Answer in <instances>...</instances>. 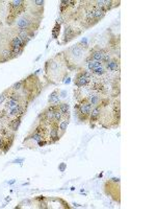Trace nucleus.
Returning <instances> with one entry per match:
<instances>
[{
    "label": "nucleus",
    "mask_w": 156,
    "mask_h": 209,
    "mask_svg": "<svg viewBox=\"0 0 156 209\" xmlns=\"http://www.w3.org/2000/svg\"><path fill=\"white\" fill-rule=\"evenodd\" d=\"M49 104H54V106H58L60 104V100H59V93H58L57 90H54L50 94L49 96Z\"/></svg>",
    "instance_id": "obj_4"
},
{
    "label": "nucleus",
    "mask_w": 156,
    "mask_h": 209,
    "mask_svg": "<svg viewBox=\"0 0 156 209\" xmlns=\"http://www.w3.org/2000/svg\"><path fill=\"white\" fill-rule=\"evenodd\" d=\"M100 114H101V108H100V106L93 107V109H92V111H90V121L98 120V118L100 117Z\"/></svg>",
    "instance_id": "obj_5"
},
{
    "label": "nucleus",
    "mask_w": 156,
    "mask_h": 209,
    "mask_svg": "<svg viewBox=\"0 0 156 209\" xmlns=\"http://www.w3.org/2000/svg\"><path fill=\"white\" fill-rule=\"evenodd\" d=\"M103 53H104V50L102 49L95 50V51H93V53H92V59H93L94 61H97V62L102 63V62H103Z\"/></svg>",
    "instance_id": "obj_10"
},
{
    "label": "nucleus",
    "mask_w": 156,
    "mask_h": 209,
    "mask_svg": "<svg viewBox=\"0 0 156 209\" xmlns=\"http://www.w3.org/2000/svg\"><path fill=\"white\" fill-rule=\"evenodd\" d=\"M82 52H83L82 51V48L79 46V45H76V46H73L72 48H70V55H71L75 60L81 58Z\"/></svg>",
    "instance_id": "obj_3"
},
{
    "label": "nucleus",
    "mask_w": 156,
    "mask_h": 209,
    "mask_svg": "<svg viewBox=\"0 0 156 209\" xmlns=\"http://www.w3.org/2000/svg\"><path fill=\"white\" fill-rule=\"evenodd\" d=\"M58 109L60 110V112L63 113V117H67V115L69 114V104L61 102V104H58Z\"/></svg>",
    "instance_id": "obj_11"
},
{
    "label": "nucleus",
    "mask_w": 156,
    "mask_h": 209,
    "mask_svg": "<svg viewBox=\"0 0 156 209\" xmlns=\"http://www.w3.org/2000/svg\"><path fill=\"white\" fill-rule=\"evenodd\" d=\"M33 3H34V4H36V5H38V6H43L44 5V1H38V0H36V1H33Z\"/></svg>",
    "instance_id": "obj_20"
},
{
    "label": "nucleus",
    "mask_w": 156,
    "mask_h": 209,
    "mask_svg": "<svg viewBox=\"0 0 156 209\" xmlns=\"http://www.w3.org/2000/svg\"><path fill=\"white\" fill-rule=\"evenodd\" d=\"M92 73H94V74H96V75H103V74H105L106 73V69L104 68L103 66H100V67H98V68H96L94 71H92Z\"/></svg>",
    "instance_id": "obj_16"
},
{
    "label": "nucleus",
    "mask_w": 156,
    "mask_h": 209,
    "mask_svg": "<svg viewBox=\"0 0 156 209\" xmlns=\"http://www.w3.org/2000/svg\"><path fill=\"white\" fill-rule=\"evenodd\" d=\"M7 93H8V91H4L3 93H1V95H0V104H2V102L6 99V97H7Z\"/></svg>",
    "instance_id": "obj_19"
},
{
    "label": "nucleus",
    "mask_w": 156,
    "mask_h": 209,
    "mask_svg": "<svg viewBox=\"0 0 156 209\" xmlns=\"http://www.w3.org/2000/svg\"><path fill=\"white\" fill-rule=\"evenodd\" d=\"M104 15H105V13L102 10H100V8H95L94 10V17H95V20H96L97 22H98V20L103 18Z\"/></svg>",
    "instance_id": "obj_13"
},
{
    "label": "nucleus",
    "mask_w": 156,
    "mask_h": 209,
    "mask_svg": "<svg viewBox=\"0 0 156 209\" xmlns=\"http://www.w3.org/2000/svg\"><path fill=\"white\" fill-rule=\"evenodd\" d=\"M58 168H59V169H60L61 171H65V168H66V164H65V163H63V164L60 165V166H59Z\"/></svg>",
    "instance_id": "obj_22"
},
{
    "label": "nucleus",
    "mask_w": 156,
    "mask_h": 209,
    "mask_svg": "<svg viewBox=\"0 0 156 209\" xmlns=\"http://www.w3.org/2000/svg\"><path fill=\"white\" fill-rule=\"evenodd\" d=\"M23 84H24V81H20V82L16 83V84H14L13 85V87H11V90L13 91H19L21 88H23Z\"/></svg>",
    "instance_id": "obj_18"
},
{
    "label": "nucleus",
    "mask_w": 156,
    "mask_h": 209,
    "mask_svg": "<svg viewBox=\"0 0 156 209\" xmlns=\"http://www.w3.org/2000/svg\"><path fill=\"white\" fill-rule=\"evenodd\" d=\"M53 118H54L55 122H57V124H58V121H61V119L65 118L63 115V113L60 112V110L58 109V107L54 110V117H53Z\"/></svg>",
    "instance_id": "obj_14"
},
{
    "label": "nucleus",
    "mask_w": 156,
    "mask_h": 209,
    "mask_svg": "<svg viewBox=\"0 0 156 209\" xmlns=\"http://www.w3.org/2000/svg\"><path fill=\"white\" fill-rule=\"evenodd\" d=\"M30 25H31V21L29 20V18L25 16L19 18L17 21V27L19 29H29Z\"/></svg>",
    "instance_id": "obj_1"
},
{
    "label": "nucleus",
    "mask_w": 156,
    "mask_h": 209,
    "mask_svg": "<svg viewBox=\"0 0 156 209\" xmlns=\"http://www.w3.org/2000/svg\"><path fill=\"white\" fill-rule=\"evenodd\" d=\"M66 95H67L66 91H61V97H66Z\"/></svg>",
    "instance_id": "obj_23"
},
{
    "label": "nucleus",
    "mask_w": 156,
    "mask_h": 209,
    "mask_svg": "<svg viewBox=\"0 0 156 209\" xmlns=\"http://www.w3.org/2000/svg\"><path fill=\"white\" fill-rule=\"evenodd\" d=\"M75 30L73 29L72 27H70V26H68V27H66V29H65V33H63V41L65 42H69L70 40H72V39L75 37Z\"/></svg>",
    "instance_id": "obj_6"
},
{
    "label": "nucleus",
    "mask_w": 156,
    "mask_h": 209,
    "mask_svg": "<svg viewBox=\"0 0 156 209\" xmlns=\"http://www.w3.org/2000/svg\"><path fill=\"white\" fill-rule=\"evenodd\" d=\"M88 70H90V72L94 71L96 68H98V67L102 66V63H100V62H97V61H90L88 63Z\"/></svg>",
    "instance_id": "obj_12"
},
{
    "label": "nucleus",
    "mask_w": 156,
    "mask_h": 209,
    "mask_svg": "<svg viewBox=\"0 0 156 209\" xmlns=\"http://www.w3.org/2000/svg\"><path fill=\"white\" fill-rule=\"evenodd\" d=\"M23 161H24V159H23V158H21V159H17V160H15L14 163H15V164H22Z\"/></svg>",
    "instance_id": "obj_21"
},
{
    "label": "nucleus",
    "mask_w": 156,
    "mask_h": 209,
    "mask_svg": "<svg viewBox=\"0 0 156 209\" xmlns=\"http://www.w3.org/2000/svg\"><path fill=\"white\" fill-rule=\"evenodd\" d=\"M13 183H15V180H11V182H8V184H13Z\"/></svg>",
    "instance_id": "obj_24"
},
{
    "label": "nucleus",
    "mask_w": 156,
    "mask_h": 209,
    "mask_svg": "<svg viewBox=\"0 0 156 209\" xmlns=\"http://www.w3.org/2000/svg\"><path fill=\"white\" fill-rule=\"evenodd\" d=\"M28 138H29V139H32V140H34V141H36V142H38V141H40V140H43V139H44V138L42 137L41 135L38 134V133L34 132V131H33L32 134L30 135V136H29Z\"/></svg>",
    "instance_id": "obj_17"
},
{
    "label": "nucleus",
    "mask_w": 156,
    "mask_h": 209,
    "mask_svg": "<svg viewBox=\"0 0 156 209\" xmlns=\"http://www.w3.org/2000/svg\"><path fill=\"white\" fill-rule=\"evenodd\" d=\"M90 79H88V77L85 76L81 71L77 74L76 80H75V84H76L77 87H83V86L88 85V83H90Z\"/></svg>",
    "instance_id": "obj_2"
},
{
    "label": "nucleus",
    "mask_w": 156,
    "mask_h": 209,
    "mask_svg": "<svg viewBox=\"0 0 156 209\" xmlns=\"http://www.w3.org/2000/svg\"><path fill=\"white\" fill-rule=\"evenodd\" d=\"M86 99H88V102H90L93 107L100 106V102H101V98H100V96H98L97 94H90V95H88V97Z\"/></svg>",
    "instance_id": "obj_9"
},
{
    "label": "nucleus",
    "mask_w": 156,
    "mask_h": 209,
    "mask_svg": "<svg viewBox=\"0 0 156 209\" xmlns=\"http://www.w3.org/2000/svg\"><path fill=\"white\" fill-rule=\"evenodd\" d=\"M68 124H69V120L68 119H63V120H61L59 122V124H58V129L61 131V132H65L67 130V128H68Z\"/></svg>",
    "instance_id": "obj_15"
},
{
    "label": "nucleus",
    "mask_w": 156,
    "mask_h": 209,
    "mask_svg": "<svg viewBox=\"0 0 156 209\" xmlns=\"http://www.w3.org/2000/svg\"><path fill=\"white\" fill-rule=\"evenodd\" d=\"M21 119H22V116H18V117H15L13 120L9 121V124H8V127L11 131H17L18 128L20 127V124H21Z\"/></svg>",
    "instance_id": "obj_7"
},
{
    "label": "nucleus",
    "mask_w": 156,
    "mask_h": 209,
    "mask_svg": "<svg viewBox=\"0 0 156 209\" xmlns=\"http://www.w3.org/2000/svg\"><path fill=\"white\" fill-rule=\"evenodd\" d=\"M106 68L108 69L109 71L115 72L117 71V70H119V68H120V63H119V61L117 60H110L109 62H107Z\"/></svg>",
    "instance_id": "obj_8"
}]
</instances>
